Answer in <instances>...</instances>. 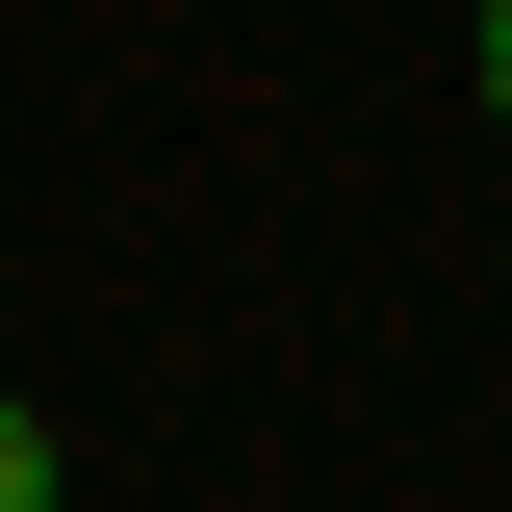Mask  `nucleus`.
I'll use <instances>...</instances> for the list:
<instances>
[{"label":"nucleus","instance_id":"1","mask_svg":"<svg viewBox=\"0 0 512 512\" xmlns=\"http://www.w3.org/2000/svg\"><path fill=\"white\" fill-rule=\"evenodd\" d=\"M0 512H52V436H26V410H0Z\"/></svg>","mask_w":512,"mask_h":512},{"label":"nucleus","instance_id":"2","mask_svg":"<svg viewBox=\"0 0 512 512\" xmlns=\"http://www.w3.org/2000/svg\"><path fill=\"white\" fill-rule=\"evenodd\" d=\"M487 103H512V0H487Z\"/></svg>","mask_w":512,"mask_h":512}]
</instances>
